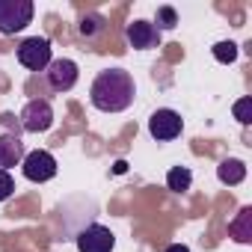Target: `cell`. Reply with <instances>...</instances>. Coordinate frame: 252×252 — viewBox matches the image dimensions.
<instances>
[{"mask_svg":"<svg viewBox=\"0 0 252 252\" xmlns=\"http://www.w3.org/2000/svg\"><path fill=\"white\" fill-rule=\"evenodd\" d=\"M134 95H137L134 77H131V71H125V68H107L89 86V101L101 113H122V110H128L134 104Z\"/></svg>","mask_w":252,"mask_h":252,"instance_id":"cell-1","label":"cell"},{"mask_svg":"<svg viewBox=\"0 0 252 252\" xmlns=\"http://www.w3.org/2000/svg\"><path fill=\"white\" fill-rule=\"evenodd\" d=\"M36 6L30 0H0V36H15L33 21Z\"/></svg>","mask_w":252,"mask_h":252,"instance_id":"cell-2","label":"cell"},{"mask_svg":"<svg viewBox=\"0 0 252 252\" xmlns=\"http://www.w3.org/2000/svg\"><path fill=\"white\" fill-rule=\"evenodd\" d=\"M51 42L45 36H30L18 45V63L30 71H45L51 65Z\"/></svg>","mask_w":252,"mask_h":252,"instance_id":"cell-3","label":"cell"},{"mask_svg":"<svg viewBox=\"0 0 252 252\" xmlns=\"http://www.w3.org/2000/svg\"><path fill=\"white\" fill-rule=\"evenodd\" d=\"M181 131H184V119L169 107H160L149 116V134L158 143H169V140L181 137Z\"/></svg>","mask_w":252,"mask_h":252,"instance_id":"cell-4","label":"cell"},{"mask_svg":"<svg viewBox=\"0 0 252 252\" xmlns=\"http://www.w3.org/2000/svg\"><path fill=\"white\" fill-rule=\"evenodd\" d=\"M21 169H24V178L27 181H36V184H45L57 175V158L45 149H36L30 155H24L21 160Z\"/></svg>","mask_w":252,"mask_h":252,"instance_id":"cell-5","label":"cell"},{"mask_svg":"<svg viewBox=\"0 0 252 252\" xmlns=\"http://www.w3.org/2000/svg\"><path fill=\"white\" fill-rule=\"evenodd\" d=\"M21 125L30 134H45L54 125V107L48 98H33L27 101V107L21 110Z\"/></svg>","mask_w":252,"mask_h":252,"instance_id":"cell-6","label":"cell"},{"mask_svg":"<svg viewBox=\"0 0 252 252\" xmlns=\"http://www.w3.org/2000/svg\"><path fill=\"white\" fill-rule=\"evenodd\" d=\"M80 71H77V63L74 60H51V65L45 68V83L54 89V92H68L74 89Z\"/></svg>","mask_w":252,"mask_h":252,"instance_id":"cell-7","label":"cell"},{"mask_svg":"<svg viewBox=\"0 0 252 252\" xmlns=\"http://www.w3.org/2000/svg\"><path fill=\"white\" fill-rule=\"evenodd\" d=\"M74 240H77V252H113V246H116V234L98 222L86 225Z\"/></svg>","mask_w":252,"mask_h":252,"instance_id":"cell-8","label":"cell"},{"mask_svg":"<svg viewBox=\"0 0 252 252\" xmlns=\"http://www.w3.org/2000/svg\"><path fill=\"white\" fill-rule=\"evenodd\" d=\"M125 36H128L131 48H137V51H149V48H158V42H160V33L155 30V24H149V21H140V18L128 24Z\"/></svg>","mask_w":252,"mask_h":252,"instance_id":"cell-9","label":"cell"},{"mask_svg":"<svg viewBox=\"0 0 252 252\" xmlns=\"http://www.w3.org/2000/svg\"><path fill=\"white\" fill-rule=\"evenodd\" d=\"M24 143L15 137V134H0V169H6L9 166H18L24 160Z\"/></svg>","mask_w":252,"mask_h":252,"instance_id":"cell-10","label":"cell"},{"mask_svg":"<svg viewBox=\"0 0 252 252\" xmlns=\"http://www.w3.org/2000/svg\"><path fill=\"white\" fill-rule=\"evenodd\" d=\"M228 234L237 240V243H252V208H240L234 222H228Z\"/></svg>","mask_w":252,"mask_h":252,"instance_id":"cell-11","label":"cell"},{"mask_svg":"<svg viewBox=\"0 0 252 252\" xmlns=\"http://www.w3.org/2000/svg\"><path fill=\"white\" fill-rule=\"evenodd\" d=\"M217 178H220L222 184L234 187V184H240V181L246 178V163L237 160V158H225V160L217 166Z\"/></svg>","mask_w":252,"mask_h":252,"instance_id":"cell-12","label":"cell"},{"mask_svg":"<svg viewBox=\"0 0 252 252\" xmlns=\"http://www.w3.org/2000/svg\"><path fill=\"white\" fill-rule=\"evenodd\" d=\"M166 187H169L172 193H187V190L193 187V172H190L187 166H172V169L166 172Z\"/></svg>","mask_w":252,"mask_h":252,"instance_id":"cell-13","label":"cell"},{"mask_svg":"<svg viewBox=\"0 0 252 252\" xmlns=\"http://www.w3.org/2000/svg\"><path fill=\"white\" fill-rule=\"evenodd\" d=\"M77 33H80L86 42H92L95 36H101V33H104V18H101V15H95V12H92V15H83V18H80V24H77Z\"/></svg>","mask_w":252,"mask_h":252,"instance_id":"cell-14","label":"cell"},{"mask_svg":"<svg viewBox=\"0 0 252 252\" xmlns=\"http://www.w3.org/2000/svg\"><path fill=\"white\" fill-rule=\"evenodd\" d=\"M214 57H217V63H234L237 60V45L234 42H217L214 45Z\"/></svg>","mask_w":252,"mask_h":252,"instance_id":"cell-15","label":"cell"},{"mask_svg":"<svg viewBox=\"0 0 252 252\" xmlns=\"http://www.w3.org/2000/svg\"><path fill=\"white\" fill-rule=\"evenodd\" d=\"M175 24H178V12H175L172 6H160V9H158V27H155V30H158V33H160V30H172Z\"/></svg>","mask_w":252,"mask_h":252,"instance_id":"cell-16","label":"cell"},{"mask_svg":"<svg viewBox=\"0 0 252 252\" xmlns=\"http://www.w3.org/2000/svg\"><path fill=\"white\" fill-rule=\"evenodd\" d=\"M234 119H237L240 125H249V122H252V98H240V101L234 104Z\"/></svg>","mask_w":252,"mask_h":252,"instance_id":"cell-17","label":"cell"},{"mask_svg":"<svg viewBox=\"0 0 252 252\" xmlns=\"http://www.w3.org/2000/svg\"><path fill=\"white\" fill-rule=\"evenodd\" d=\"M12 193H15V181H12V175H9L6 169H0V202H6Z\"/></svg>","mask_w":252,"mask_h":252,"instance_id":"cell-18","label":"cell"},{"mask_svg":"<svg viewBox=\"0 0 252 252\" xmlns=\"http://www.w3.org/2000/svg\"><path fill=\"white\" fill-rule=\"evenodd\" d=\"M166 252H190V246H184V243H172V246H166Z\"/></svg>","mask_w":252,"mask_h":252,"instance_id":"cell-19","label":"cell"}]
</instances>
